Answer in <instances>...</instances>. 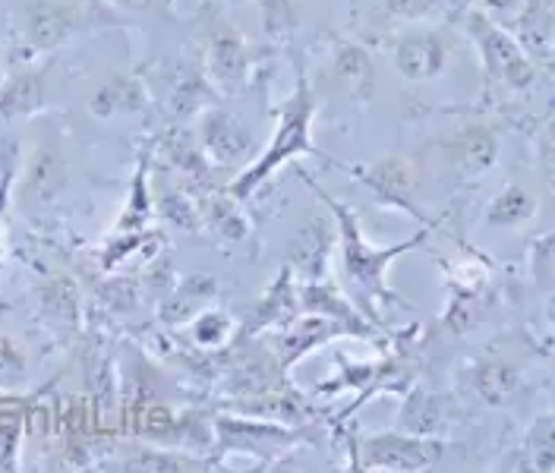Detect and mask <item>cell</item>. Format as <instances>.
I'll use <instances>...</instances> for the list:
<instances>
[{"label": "cell", "instance_id": "14", "mask_svg": "<svg viewBox=\"0 0 555 473\" xmlns=\"http://www.w3.org/2000/svg\"><path fill=\"white\" fill-rule=\"evenodd\" d=\"M332 76L345 89L347 102L357 114H363L373 104L379 73H376L373 51L360 38H338L332 44Z\"/></svg>", "mask_w": 555, "mask_h": 473}, {"label": "cell", "instance_id": "34", "mask_svg": "<svg viewBox=\"0 0 555 473\" xmlns=\"http://www.w3.org/2000/svg\"><path fill=\"white\" fill-rule=\"evenodd\" d=\"M439 7L442 0H370L366 13L382 20L385 26H395V23H420L433 16Z\"/></svg>", "mask_w": 555, "mask_h": 473}, {"label": "cell", "instance_id": "11", "mask_svg": "<svg viewBox=\"0 0 555 473\" xmlns=\"http://www.w3.org/2000/svg\"><path fill=\"white\" fill-rule=\"evenodd\" d=\"M341 338H357L370 341L360 329L338 322V319H328V316H315V312H300L291 325L272 332V350H275L278 363L284 367V372H294V367L310 357L312 350H319L322 344Z\"/></svg>", "mask_w": 555, "mask_h": 473}, {"label": "cell", "instance_id": "8", "mask_svg": "<svg viewBox=\"0 0 555 473\" xmlns=\"http://www.w3.org/2000/svg\"><path fill=\"white\" fill-rule=\"evenodd\" d=\"M439 152L446 168L461 187H477L492 174L502 158V139L489 120H464L449 136L439 139Z\"/></svg>", "mask_w": 555, "mask_h": 473}, {"label": "cell", "instance_id": "6", "mask_svg": "<svg viewBox=\"0 0 555 473\" xmlns=\"http://www.w3.org/2000/svg\"><path fill=\"white\" fill-rule=\"evenodd\" d=\"M442 455H446V442L439 436L388 430L353 442L350 464L357 471H429L442 464Z\"/></svg>", "mask_w": 555, "mask_h": 473}, {"label": "cell", "instance_id": "45", "mask_svg": "<svg viewBox=\"0 0 555 473\" xmlns=\"http://www.w3.org/2000/svg\"><path fill=\"white\" fill-rule=\"evenodd\" d=\"M553 64H555V51H553Z\"/></svg>", "mask_w": 555, "mask_h": 473}, {"label": "cell", "instance_id": "40", "mask_svg": "<svg viewBox=\"0 0 555 473\" xmlns=\"http://www.w3.org/2000/svg\"><path fill=\"white\" fill-rule=\"evenodd\" d=\"M520 7H524V0H480L477 10H483L486 16H492L495 23H502L508 29L520 13Z\"/></svg>", "mask_w": 555, "mask_h": 473}, {"label": "cell", "instance_id": "32", "mask_svg": "<svg viewBox=\"0 0 555 473\" xmlns=\"http://www.w3.org/2000/svg\"><path fill=\"white\" fill-rule=\"evenodd\" d=\"M38 297H41V316L48 322H54V329H67V332L76 329V322H79V301H76V287L69 281L54 278Z\"/></svg>", "mask_w": 555, "mask_h": 473}, {"label": "cell", "instance_id": "4", "mask_svg": "<svg viewBox=\"0 0 555 473\" xmlns=\"http://www.w3.org/2000/svg\"><path fill=\"white\" fill-rule=\"evenodd\" d=\"M464 33L477 48L489 95H524L537 86V61L520 48L512 29L486 16L483 10H470L464 16Z\"/></svg>", "mask_w": 555, "mask_h": 473}, {"label": "cell", "instance_id": "5", "mask_svg": "<svg viewBox=\"0 0 555 473\" xmlns=\"http://www.w3.org/2000/svg\"><path fill=\"white\" fill-rule=\"evenodd\" d=\"M203 73L218 95H243L256 79V61L246 35L221 13H211L206 26V54Z\"/></svg>", "mask_w": 555, "mask_h": 473}, {"label": "cell", "instance_id": "25", "mask_svg": "<svg viewBox=\"0 0 555 473\" xmlns=\"http://www.w3.org/2000/svg\"><path fill=\"white\" fill-rule=\"evenodd\" d=\"M533 215H537V196L520 183H508L486 203L483 225L495 231H518L533 221Z\"/></svg>", "mask_w": 555, "mask_h": 473}, {"label": "cell", "instance_id": "9", "mask_svg": "<svg viewBox=\"0 0 555 473\" xmlns=\"http://www.w3.org/2000/svg\"><path fill=\"white\" fill-rule=\"evenodd\" d=\"M196 142H199L211 168H246L253 158L256 136L237 111H228L221 104H208L199 114Z\"/></svg>", "mask_w": 555, "mask_h": 473}, {"label": "cell", "instance_id": "1", "mask_svg": "<svg viewBox=\"0 0 555 473\" xmlns=\"http://www.w3.org/2000/svg\"><path fill=\"white\" fill-rule=\"evenodd\" d=\"M300 180H304L312 193L328 205V212H332V221H335V231H338L335 237H338V256H341V274H345L347 297L357 304V309H360L370 322L382 325V322H385V309H391V306H408L395 291H391V284H388L391 263H395L398 256L414 253L423 240H429V231L420 228L414 237H408V240H401V243L379 246V243H373V240L366 237L363 225H360L357 208H350V205L341 203V200L328 196V193L312 180L310 174H300Z\"/></svg>", "mask_w": 555, "mask_h": 473}, {"label": "cell", "instance_id": "39", "mask_svg": "<svg viewBox=\"0 0 555 473\" xmlns=\"http://www.w3.org/2000/svg\"><path fill=\"white\" fill-rule=\"evenodd\" d=\"M533 158H537V168L555 183V114L533 136Z\"/></svg>", "mask_w": 555, "mask_h": 473}, {"label": "cell", "instance_id": "16", "mask_svg": "<svg viewBox=\"0 0 555 473\" xmlns=\"http://www.w3.org/2000/svg\"><path fill=\"white\" fill-rule=\"evenodd\" d=\"M335 228L325 218H312L307 228H300L287 253H284V266L297 274V281H319L328 278V263L335 253Z\"/></svg>", "mask_w": 555, "mask_h": 473}, {"label": "cell", "instance_id": "33", "mask_svg": "<svg viewBox=\"0 0 555 473\" xmlns=\"http://www.w3.org/2000/svg\"><path fill=\"white\" fill-rule=\"evenodd\" d=\"M158 218L165 225H171L177 231H203V212L193 196H186L183 190H162L158 196Z\"/></svg>", "mask_w": 555, "mask_h": 473}, {"label": "cell", "instance_id": "43", "mask_svg": "<svg viewBox=\"0 0 555 473\" xmlns=\"http://www.w3.org/2000/svg\"><path fill=\"white\" fill-rule=\"evenodd\" d=\"M550 316H553V325H555V301H553V306H550Z\"/></svg>", "mask_w": 555, "mask_h": 473}, {"label": "cell", "instance_id": "44", "mask_svg": "<svg viewBox=\"0 0 555 473\" xmlns=\"http://www.w3.org/2000/svg\"><path fill=\"white\" fill-rule=\"evenodd\" d=\"M89 3H99V7H102V0H89Z\"/></svg>", "mask_w": 555, "mask_h": 473}, {"label": "cell", "instance_id": "23", "mask_svg": "<svg viewBox=\"0 0 555 473\" xmlns=\"http://www.w3.org/2000/svg\"><path fill=\"white\" fill-rule=\"evenodd\" d=\"M199 212H203V228L221 243H246L253 237V225L241 208V200H234L228 190L208 193Z\"/></svg>", "mask_w": 555, "mask_h": 473}, {"label": "cell", "instance_id": "15", "mask_svg": "<svg viewBox=\"0 0 555 473\" xmlns=\"http://www.w3.org/2000/svg\"><path fill=\"white\" fill-rule=\"evenodd\" d=\"M300 281L291 271V266H281L275 281L266 287V294L253 304L249 319L243 325V338H259L266 332H278L284 325H291L300 316Z\"/></svg>", "mask_w": 555, "mask_h": 473}, {"label": "cell", "instance_id": "20", "mask_svg": "<svg viewBox=\"0 0 555 473\" xmlns=\"http://www.w3.org/2000/svg\"><path fill=\"white\" fill-rule=\"evenodd\" d=\"M38 395L0 392V471H20L23 464V439L33 420Z\"/></svg>", "mask_w": 555, "mask_h": 473}, {"label": "cell", "instance_id": "28", "mask_svg": "<svg viewBox=\"0 0 555 473\" xmlns=\"http://www.w3.org/2000/svg\"><path fill=\"white\" fill-rule=\"evenodd\" d=\"M262 35L275 48H297L300 35V0H256Z\"/></svg>", "mask_w": 555, "mask_h": 473}, {"label": "cell", "instance_id": "42", "mask_svg": "<svg viewBox=\"0 0 555 473\" xmlns=\"http://www.w3.org/2000/svg\"><path fill=\"white\" fill-rule=\"evenodd\" d=\"M224 3H234V7H241V3H253V0H224Z\"/></svg>", "mask_w": 555, "mask_h": 473}, {"label": "cell", "instance_id": "3", "mask_svg": "<svg viewBox=\"0 0 555 473\" xmlns=\"http://www.w3.org/2000/svg\"><path fill=\"white\" fill-rule=\"evenodd\" d=\"M211 468L224 464L228 458H249L259 468H272L287 451L310 442V433L300 426L237 410L211 417Z\"/></svg>", "mask_w": 555, "mask_h": 473}, {"label": "cell", "instance_id": "27", "mask_svg": "<svg viewBox=\"0 0 555 473\" xmlns=\"http://www.w3.org/2000/svg\"><path fill=\"white\" fill-rule=\"evenodd\" d=\"M449 306L442 312V325L454 335H467L474 329H480L489 312H492V294L489 287L480 291H464V287H449Z\"/></svg>", "mask_w": 555, "mask_h": 473}, {"label": "cell", "instance_id": "2", "mask_svg": "<svg viewBox=\"0 0 555 473\" xmlns=\"http://www.w3.org/2000/svg\"><path fill=\"white\" fill-rule=\"evenodd\" d=\"M294 57V89L287 92V99L278 104V124L262 155L256 162H249L246 168L224 187L234 200H253L278 170L287 168L291 162L297 158H322L328 165H335L328 155H322L312 142V124H315V89H312L310 69H307V57L300 48H291L287 51Z\"/></svg>", "mask_w": 555, "mask_h": 473}, {"label": "cell", "instance_id": "12", "mask_svg": "<svg viewBox=\"0 0 555 473\" xmlns=\"http://www.w3.org/2000/svg\"><path fill=\"white\" fill-rule=\"evenodd\" d=\"M449 61L451 41L439 29H411L391 41V64L404 82H433L446 76Z\"/></svg>", "mask_w": 555, "mask_h": 473}, {"label": "cell", "instance_id": "38", "mask_svg": "<svg viewBox=\"0 0 555 473\" xmlns=\"http://www.w3.org/2000/svg\"><path fill=\"white\" fill-rule=\"evenodd\" d=\"M26 379V354L13 338L0 335V392H16Z\"/></svg>", "mask_w": 555, "mask_h": 473}, {"label": "cell", "instance_id": "21", "mask_svg": "<svg viewBox=\"0 0 555 473\" xmlns=\"http://www.w3.org/2000/svg\"><path fill=\"white\" fill-rule=\"evenodd\" d=\"M508 29L533 61H553L555 0H524L520 13Z\"/></svg>", "mask_w": 555, "mask_h": 473}, {"label": "cell", "instance_id": "19", "mask_svg": "<svg viewBox=\"0 0 555 473\" xmlns=\"http://www.w3.org/2000/svg\"><path fill=\"white\" fill-rule=\"evenodd\" d=\"M44 107V69L38 64H23L0 82V120H29Z\"/></svg>", "mask_w": 555, "mask_h": 473}, {"label": "cell", "instance_id": "17", "mask_svg": "<svg viewBox=\"0 0 555 473\" xmlns=\"http://www.w3.org/2000/svg\"><path fill=\"white\" fill-rule=\"evenodd\" d=\"M86 104L95 120H114L127 114H145L152 107V92L137 73H114L89 95Z\"/></svg>", "mask_w": 555, "mask_h": 473}, {"label": "cell", "instance_id": "7", "mask_svg": "<svg viewBox=\"0 0 555 473\" xmlns=\"http://www.w3.org/2000/svg\"><path fill=\"white\" fill-rule=\"evenodd\" d=\"M99 3L89 0H29L26 3V44L33 51H57L69 44L73 38L89 33L92 26H99L102 13Z\"/></svg>", "mask_w": 555, "mask_h": 473}, {"label": "cell", "instance_id": "35", "mask_svg": "<svg viewBox=\"0 0 555 473\" xmlns=\"http://www.w3.org/2000/svg\"><path fill=\"white\" fill-rule=\"evenodd\" d=\"M193 341L203 347V350H218L224 347L228 341L234 338V316L221 312V309H203L196 319H193Z\"/></svg>", "mask_w": 555, "mask_h": 473}, {"label": "cell", "instance_id": "41", "mask_svg": "<svg viewBox=\"0 0 555 473\" xmlns=\"http://www.w3.org/2000/svg\"><path fill=\"white\" fill-rule=\"evenodd\" d=\"M117 10H130V13H149V10H162L168 0H107Z\"/></svg>", "mask_w": 555, "mask_h": 473}, {"label": "cell", "instance_id": "10", "mask_svg": "<svg viewBox=\"0 0 555 473\" xmlns=\"http://www.w3.org/2000/svg\"><path fill=\"white\" fill-rule=\"evenodd\" d=\"M350 177L373 196V203L385 212H401L414 221H423V212L416 205L414 165L401 155H385L373 165H357Z\"/></svg>", "mask_w": 555, "mask_h": 473}, {"label": "cell", "instance_id": "13", "mask_svg": "<svg viewBox=\"0 0 555 473\" xmlns=\"http://www.w3.org/2000/svg\"><path fill=\"white\" fill-rule=\"evenodd\" d=\"M457 385L477 405L499 410V407H508L518 401L520 388H524V375L505 357H474L470 363L461 367Z\"/></svg>", "mask_w": 555, "mask_h": 473}, {"label": "cell", "instance_id": "24", "mask_svg": "<svg viewBox=\"0 0 555 473\" xmlns=\"http://www.w3.org/2000/svg\"><path fill=\"white\" fill-rule=\"evenodd\" d=\"M449 420H446V401L436 392H426L420 385H411L404 392V405L398 413V430L416 433V436H439L446 433Z\"/></svg>", "mask_w": 555, "mask_h": 473}, {"label": "cell", "instance_id": "37", "mask_svg": "<svg viewBox=\"0 0 555 473\" xmlns=\"http://www.w3.org/2000/svg\"><path fill=\"white\" fill-rule=\"evenodd\" d=\"M16 168H20L16 139H0V259H3V218H7V208H10V196H13Z\"/></svg>", "mask_w": 555, "mask_h": 473}, {"label": "cell", "instance_id": "30", "mask_svg": "<svg viewBox=\"0 0 555 473\" xmlns=\"http://www.w3.org/2000/svg\"><path fill=\"white\" fill-rule=\"evenodd\" d=\"M152 218H155V203H152V190H149V165H145V158H139L133 183H130V196H127V208L120 212V221L114 225V234L149 231Z\"/></svg>", "mask_w": 555, "mask_h": 473}, {"label": "cell", "instance_id": "26", "mask_svg": "<svg viewBox=\"0 0 555 473\" xmlns=\"http://www.w3.org/2000/svg\"><path fill=\"white\" fill-rule=\"evenodd\" d=\"M64 152H61V142H57V136L48 133L41 136V145L35 149V158L33 165H29V190L35 193V200H41V203H48V200H54L57 196V190L64 187Z\"/></svg>", "mask_w": 555, "mask_h": 473}, {"label": "cell", "instance_id": "22", "mask_svg": "<svg viewBox=\"0 0 555 473\" xmlns=\"http://www.w3.org/2000/svg\"><path fill=\"white\" fill-rule=\"evenodd\" d=\"M215 89L206 79V73L196 69H180L165 89V111L173 124H186L193 117H199L208 104H215Z\"/></svg>", "mask_w": 555, "mask_h": 473}, {"label": "cell", "instance_id": "36", "mask_svg": "<svg viewBox=\"0 0 555 473\" xmlns=\"http://www.w3.org/2000/svg\"><path fill=\"white\" fill-rule=\"evenodd\" d=\"M527 266H530L533 287L540 294H555V231L553 234H540L530 243Z\"/></svg>", "mask_w": 555, "mask_h": 473}, {"label": "cell", "instance_id": "29", "mask_svg": "<svg viewBox=\"0 0 555 473\" xmlns=\"http://www.w3.org/2000/svg\"><path fill=\"white\" fill-rule=\"evenodd\" d=\"M158 149H162V155H165V162L171 165V168H180L186 177H193V180H199V183H208V158L203 155V149H199V142H196V136H190L183 130V124H177L171 127L168 133L158 139Z\"/></svg>", "mask_w": 555, "mask_h": 473}, {"label": "cell", "instance_id": "18", "mask_svg": "<svg viewBox=\"0 0 555 473\" xmlns=\"http://www.w3.org/2000/svg\"><path fill=\"white\" fill-rule=\"evenodd\" d=\"M218 297V281L211 274H186L173 281L158 301V319L171 329L193 322Z\"/></svg>", "mask_w": 555, "mask_h": 473}, {"label": "cell", "instance_id": "31", "mask_svg": "<svg viewBox=\"0 0 555 473\" xmlns=\"http://www.w3.org/2000/svg\"><path fill=\"white\" fill-rule=\"evenodd\" d=\"M520 461L530 471H555V413H543L530 423L520 445Z\"/></svg>", "mask_w": 555, "mask_h": 473}]
</instances>
